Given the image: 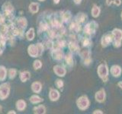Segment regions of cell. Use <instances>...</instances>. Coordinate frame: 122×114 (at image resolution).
I'll use <instances>...</instances> for the list:
<instances>
[{
	"mask_svg": "<svg viewBox=\"0 0 122 114\" xmlns=\"http://www.w3.org/2000/svg\"><path fill=\"white\" fill-rule=\"evenodd\" d=\"M10 84L9 82L3 83L0 85V100H4L9 97L10 94Z\"/></svg>",
	"mask_w": 122,
	"mask_h": 114,
	"instance_id": "cell-1",
	"label": "cell"
},
{
	"mask_svg": "<svg viewBox=\"0 0 122 114\" xmlns=\"http://www.w3.org/2000/svg\"><path fill=\"white\" fill-rule=\"evenodd\" d=\"M76 103H77L78 107L81 110H84L87 109L88 106L89 105V101L88 100L87 97L86 96H82L81 97H79Z\"/></svg>",
	"mask_w": 122,
	"mask_h": 114,
	"instance_id": "cell-2",
	"label": "cell"
},
{
	"mask_svg": "<svg viewBox=\"0 0 122 114\" xmlns=\"http://www.w3.org/2000/svg\"><path fill=\"white\" fill-rule=\"evenodd\" d=\"M2 8L3 12L5 14V15H6V17L11 16L12 14V12L14 11V7L9 2H6L4 3Z\"/></svg>",
	"mask_w": 122,
	"mask_h": 114,
	"instance_id": "cell-3",
	"label": "cell"
},
{
	"mask_svg": "<svg viewBox=\"0 0 122 114\" xmlns=\"http://www.w3.org/2000/svg\"><path fill=\"white\" fill-rule=\"evenodd\" d=\"M28 53L30 56L33 57V58H36V57H39V51L37 47V44H30L28 47Z\"/></svg>",
	"mask_w": 122,
	"mask_h": 114,
	"instance_id": "cell-4",
	"label": "cell"
},
{
	"mask_svg": "<svg viewBox=\"0 0 122 114\" xmlns=\"http://www.w3.org/2000/svg\"><path fill=\"white\" fill-rule=\"evenodd\" d=\"M98 75L100 76L102 78H103V80H105V78L107 79L108 74V67H107L104 64L100 65L98 68Z\"/></svg>",
	"mask_w": 122,
	"mask_h": 114,
	"instance_id": "cell-5",
	"label": "cell"
},
{
	"mask_svg": "<svg viewBox=\"0 0 122 114\" xmlns=\"http://www.w3.org/2000/svg\"><path fill=\"white\" fill-rule=\"evenodd\" d=\"M113 34L115 38L114 47H118L121 46V40H122V31L119 29H115L113 30Z\"/></svg>",
	"mask_w": 122,
	"mask_h": 114,
	"instance_id": "cell-6",
	"label": "cell"
},
{
	"mask_svg": "<svg viewBox=\"0 0 122 114\" xmlns=\"http://www.w3.org/2000/svg\"><path fill=\"white\" fill-rule=\"evenodd\" d=\"M16 24L18 26V28L23 30L27 28V26H28V21H27V19L25 18L21 17V18H18L16 20Z\"/></svg>",
	"mask_w": 122,
	"mask_h": 114,
	"instance_id": "cell-7",
	"label": "cell"
},
{
	"mask_svg": "<svg viewBox=\"0 0 122 114\" xmlns=\"http://www.w3.org/2000/svg\"><path fill=\"white\" fill-rule=\"evenodd\" d=\"M53 71H54V73L57 75L59 76V77H63V76L66 75V69L61 66H59V65H57V66H55L53 67Z\"/></svg>",
	"mask_w": 122,
	"mask_h": 114,
	"instance_id": "cell-8",
	"label": "cell"
},
{
	"mask_svg": "<svg viewBox=\"0 0 122 114\" xmlns=\"http://www.w3.org/2000/svg\"><path fill=\"white\" fill-rule=\"evenodd\" d=\"M49 98L51 101H56L60 98V93L58 90L51 88L49 93Z\"/></svg>",
	"mask_w": 122,
	"mask_h": 114,
	"instance_id": "cell-9",
	"label": "cell"
},
{
	"mask_svg": "<svg viewBox=\"0 0 122 114\" xmlns=\"http://www.w3.org/2000/svg\"><path fill=\"white\" fill-rule=\"evenodd\" d=\"M98 24L95 23V21H92V22H90L89 24H88L86 27H85V32L87 33H93L95 29H96Z\"/></svg>",
	"mask_w": 122,
	"mask_h": 114,
	"instance_id": "cell-10",
	"label": "cell"
},
{
	"mask_svg": "<svg viewBox=\"0 0 122 114\" xmlns=\"http://www.w3.org/2000/svg\"><path fill=\"white\" fill-rule=\"evenodd\" d=\"M19 78L21 82H26L30 78V73L28 71H23L19 73Z\"/></svg>",
	"mask_w": 122,
	"mask_h": 114,
	"instance_id": "cell-11",
	"label": "cell"
},
{
	"mask_svg": "<svg viewBox=\"0 0 122 114\" xmlns=\"http://www.w3.org/2000/svg\"><path fill=\"white\" fill-rule=\"evenodd\" d=\"M52 56H53V58L56 60H60L63 59V51H61L60 49L56 48L52 51Z\"/></svg>",
	"mask_w": 122,
	"mask_h": 114,
	"instance_id": "cell-12",
	"label": "cell"
},
{
	"mask_svg": "<svg viewBox=\"0 0 122 114\" xmlns=\"http://www.w3.org/2000/svg\"><path fill=\"white\" fill-rule=\"evenodd\" d=\"M31 90L34 93L38 94L40 93L42 90V85L41 83L39 81H34L32 83L31 85Z\"/></svg>",
	"mask_w": 122,
	"mask_h": 114,
	"instance_id": "cell-13",
	"label": "cell"
},
{
	"mask_svg": "<svg viewBox=\"0 0 122 114\" xmlns=\"http://www.w3.org/2000/svg\"><path fill=\"white\" fill-rule=\"evenodd\" d=\"M15 106L18 111H24L27 107V104L24 100H18L16 101Z\"/></svg>",
	"mask_w": 122,
	"mask_h": 114,
	"instance_id": "cell-14",
	"label": "cell"
},
{
	"mask_svg": "<svg viewBox=\"0 0 122 114\" xmlns=\"http://www.w3.org/2000/svg\"><path fill=\"white\" fill-rule=\"evenodd\" d=\"M30 102L33 104H40V103L44 101V99L41 98V97H39L37 94H34L32 96H30V97L29 98Z\"/></svg>",
	"mask_w": 122,
	"mask_h": 114,
	"instance_id": "cell-15",
	"label": "cell"
},
{
	"mask_svg": "<svg viewBox=\"0 0 122 114\" xmlns=\"http://www.w3.org/2000/svg\"><path fill=\"white\" fill-rule=\"evenodd\" d=\"M29 11L32 14H36L39 11V4L37 2H31L29 5Z\"/></svg>",
	"mask_w": 122,
	"mask_h": 114,
	"instance_id": "cell-16",
	"label": "cell"
},
{
	"mask_svg": "<svg viewBox=\"0 0 122 114\" xmlns=\"http://www.w3.org/2000/svg\"><path fill=\"white\" fill-rule=\"evenodd\" d=\"M33 111L35 114H44L46 113V107L44 105H38L37 106H34Z\"/></svg>",
	"mask_w": 122,
	"mask_h": 114,
	"instance_id": "cell-17",
	"label": "cell"
},
{
	"mask_svg": "<svg viewBox=\"0 0 122 114\" xmlns=\"http://www.w3.org/2000/svg\"><path fill=\"white\" fill-rule=\"evenodd\" d=\"M95 98H96V100L98 102H103L105 100V90H99L98 92L96 93L95 94Z\"/></svg>",
	"mask_w": 122,
	"mask_h": 114,
	"instance_id": "cell-18",
	"label": "cell"
},
{
	"mask_svg": "<svg viewBox=\"0 0 122 114\" xmlns=\"http://www.w3.org/2000/svg\"><path fill=\"white\" fill-rule=\"evenodd\" d=\"M34 37H35V31H34V28H30L28 32L26 33V38L28 41H31L34 40Z\"/></svg>",
	"mask_w": 122,
	"mask_h": 114,
	"instance_id": "cell-19",
	"label": "cell"
},
{
	"mask_svg": "<svg viewBox=\"0 0 122 114\" xmlns=\"http://www.w3.org/2000/svg\"><path fill=\"white\" fill-rule=\"evenodd\" d=\"M7 77V70L5 66H0V81H5Z\"/></svg>",
	"mask_w": 122,
	"mask_h": 114,
	"instance_id": "cell-20",
	"label": "cell"
},
{
	"mask_svg": "<svg viewBox=\"0 0 122 114\" xmlns=\"http://www.w3.org/2000/svg\"><path fill=\"white\" fill-rule=\"evenodd\" d=\"M112 37L109 35V34H106V35L104 36L102 38V46L103 47H106V46H108L111 42H112Z\"/></svg>",
	"mask_w": 122,
	"mask_h": 114,
	"instance_id": "cell-21",
	"label": "cell"
},
{
	"mask_svg": "<svg viewBox=\"0 0 122 114\" xmlns=\"http://www.w3.org/2000/svg\"><path fill=\"white\" fill-rule=\"evenodd\" d=\"M121 68L117 66H114L112 67V69H111V73L114 77H118L121 74Z\"/></svg>",
	"mask_w": 122,
	"mask_h": 114,
	"instance_id": "cell-22",
	"label": "cell"
},
{
	"mask_svg": "<svg viewBox=\"0 0 122 114\" xmlns=\"http://www.w3.org/2000/svg\"><path fill=\"white\" fill-rule=\"evenodd\" d=\"M17 73H18L17 69H15V68H10L9 71V78L10 79H14L16 77Z\"/></svg>",
	"mask_w": 122,
	"mask_h": 114,
	"instance_id": "cell-23",
	"label": "cell"
},
{
	"mask_svg": "<svg viewBox=\"0 0 122 114\" xmlns=\"http://www.w3.org/2000/svg\"><path fill=\"white\" fill-rule=\"evenodd\" d=\"M99 13H100V9L96 6V5H94V7L92 8V16L96 18L99 15Z\"/></svg>",
	"mask_w": 122,
	"mask_h": 114,
	"instance_id": "cell-24",
	"label": "cell"
},
{
	"mask_svg": "<svg viewBox=\"0 0 122 114\" xmlns=\"http://www.w3.org/2000/svg\"><path fill=\"white\" fill-rule=\"evenodd\" d=\"M33 67L35 70H38L42 67V62L41 60H35L33 63Z\"/></svg>",
	"mask_w": 122,
	"mask_h": 114,
	"instance_id": "cell-25",
	"label": "cell"
},
{
	"mask_svg": "<svg viewBox=\"0 0 122 114\" xmlns=\"http://www.w3.org/2000/svg\"><path fill=\"white\" fill-rule=\"evenodd\" d=\"M70 30H72V31L78 32L80 30V25L79 24H76V23H72L70 25Z\"/></svg>",
	"mask_w": 122,
	"mask_h": 114,
	"instance_id": "cell-26",
	"label": "cell"
},
{
	"mask_svg": "<svg viewBox=\"0 0 122 114\" xmlns=\"http://www.w3.org/2000/svg\"><path fill=\"white\" fill-rule=\"evenodd\" d=\"M69 47H70V50L72 51H77L79 50V47H78V45L73 43V42H71V43L69 44Z\"/></svg>",
	"mask_w": 122,
	"mask_h": 114,
	"instance_id": "cell-27",
	"label": "cell"
},
{
	"mask_svg": "<svg viewBox=\"0 0 122 114\" xmlns=\"http://www.w3.org/2000/svg\"><path fill=\"white\" fill-rule=\"evenodd\" d=\"M86 18V16L83 13H79L77 15V17H76V19H77L78 22H83L84 21H85Z\"/></svg>",
	"mask_w": 122,
	"mask_h": 114,
	"instance_id": "cell-28",
	"label": "cell"
},
{
	"mask_svg": "<svg viewBox=\"0 0 122 114\" xmlns=\"http://www.w3.org/2000/svg\"><path fill=\"white\" fill-rule=\"evenodd\" d=\"M65 59H66V62L68 65L72 64V56L71 54H67L66 56H65Z\"/></svg>",
	"mask_w": 122,
	"mask_h": 114,
	"instance_id": "cell-29",
	"label": "cell"
},
{
	"mask_svg": "<svg viewBox=\"0 0 122 114\" xmlns=\"http://www.w3.org/2000/svg\"><path fill=\"white\" fill-rule=\"evenodd\" d=\"M70 18H71V14H70V12H65L63 14V16H62V18H63V20H64L65 21H69L70 19Z\"/></svg>",
	"mask_w": 122,
	"mask_h": 114,
	"instance_id": "cell-30",
	"label": "cell"
},
{
	"mask_svg": "<svg viewBox=\"0 0 122 114\" xmlns=\"http://www.w3.org/2000/svg\"><path fill=\"white\" fill-rule=\"evenodd\" d=\"M37 49H38V51H39V55L40 56H41V55L43 54L44 52V46L42 43H37Z\"/></svg>",
	"mask_w": 122,
	"mask_h": 114,
	"instance_id": "cell-31",
	"label": "cell"
},
{
	"mask_svg": "<svg viewBox=\"0 0 122 114\" xmlns=\"http://www.w3.org/2000/svg\"><path fill=\"white\" fill-rule=\"evenodd\" d=\"M55 85L58 88H62L63 87V81L60 79H57L55 81Z\"/></svg>",
	"mask_w": 122,
	"mask_h": 114,
	"instance_id": "cell-32",
	"label": "cell"
},
{
	"mask_svg": "<svg viewBox=\"0 0 122 114\" xmlns=\"http://www.w3.org/2000/svg\"><path fill=\"white\" fill-rule=\"evenodd\" d=\"M89 44H90V40L86 39L85 40H84V42H83V46H84V47H86V46H88V45H89Z\"/></svg>",
	"mask_w": 122,
	"mask_h": 114,
	"instance_id": "cell-33",
	"label": "cell"
},
{
	"mask_svg": "<svg viewBox=\"0 0 122 114\" xmlns=\"http://www.w3.org/2000/svg\"><path fill=\"white\" fill-rule=\"evenodd\" d=\"M114 2L117 5H121V0H114Z\"/></svg>",
	"mask_w": 122,
	"mask_h": 114,
	"instance_id": "cell-34",
	"label": "cell"
},
{
	"mask_svg": "<svg viewBox=\"0 0 122 114\" xmlns=\"http://www.w3.org/2000/svg\"><path fill=\"white\" fill-rule=\"evenodd\" d=\"M106 1H107V4H108V5H110L113 2H114V0H106Z\"/></svg>",
	"mask_w": 122,
	"mask_h": 114,
	"instance_id": "cell-35",
	"label": "cell"
},
{
	"mask_svg": "<svg viewBox=\"0 0 122 114\" xmlns=\"http://www.w3.org/2000/svg\"><path fill=\"white\" fill-rule=\"evenodd\" d=\"M73 1L75 2V3H76V4H79L80 2H81L82 0H73Z\"/></svg>",
	"mask_w": 122,
	"mask_h": 114,
	"instance_id": "cell-36",
	"label": "cell"
},
{
	"mask_svg": "<svg viewBox=\"0 0 122 114\" xmlns=\"http://www.w3.org/2000/svg\"><path fill=\"white\" fill-rule=\"evenodd\" d=\"M11 113H14V114H15V113H16V112H15L14 110H10L9 112H8V114H11Z\"/></svg>",
	"mask_w": 122,
	"mask_h": 114,
	"instance_id": "cell-37",
	"label": "cell"
},
{
	"mask_svg": "<svg viewBox=\"0 0 122 114\" xmlns=\"http://www.w3.org/2000/svg\"><path fill=\"white\" fill-rule=\"evenodd\" d=\"M60 0H53V2H54L55 4H58L60 2Z\"/></svg>",
	"mask_w": 122,
	"mask_h": 114,
	"instance_id": "cell-38",
	"label": "cell"
},
{
	"mask_svg": "<svg viewBox=\"0 0 122 114\" xmlns=\"http://www.w3.org/2000/svg\"><path fill=\"white\" fill-rule=\"evenodd\" d=\"M118 85L121 87V88H122V82H119V83H118Z\"/></svg>",
	"mask_w": 122,
	"mask_h": 114,
	"instance_id": "cell-39",
	"label": "cell"
},
{
	"mask_svg": "<svg viewBox=\"0 0 122 114\" xmlns=\"http://www.w3.org/2000/svg\"><path fill=\"white\" fill-rule=\"evenodd\" d=\"M2 106L0 105V112H2Z\"/></svg>",
	"mask_w": 122,
	"mask_h": 114,
	"instance_id": "cell-40",
	"label": "cell"
},
{
	"mask_svg": "<svg viewBox=\"0 0 122 114\" xmlns=\"http://www.w3.org/2000/svg\"><path fill=\"white\" fill-rule=\"evenodd\" d=\"M39 2H43V1H44V0H38Z\"/></svg>",
	"mask_w": 122,
	"mask_h": 114,
	"instance_id": "cell-41",
	"label": "cell"
},
{
	"mask_svg": "<svg viewBox=\"0 0 122 114\" xmlns=\"http://www.w3.org/2000/svg\"><path fill=\"white\" fill-rule=\"evenodd\" d=\"M121 18H122V13H121Z\"/></svg>",
	"mask_w": 122,
	"mask_h": 114,
	"instance_id": "cell-42",
	"label": "cell"
}]
</instances>
